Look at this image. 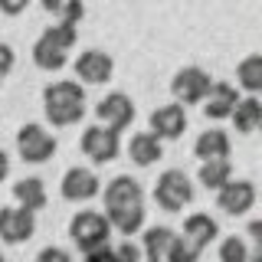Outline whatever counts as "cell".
<instances>
[{
    "label": "cell",
    "mask_w": 262,
    "mask_h": 262,
    "mask_svg": "<svg viewBox=\"0 0 262 262\" xmlns=\"http://www.w3.org/2000/svg\"><path fill=\"white\" fill-rule=\"evenodd\" d=\"M236 102H239V89L229 85V82H210L207 95H203V115H207L210 121H223L233 115Z\"/></svg>",
    "instance_id": "obj_15"
},
{
    "label": "cell",
    "mask_w": 262,
    "mask_h": 262,
    "mask_svg": "<svg viewBox=\"0 0 262 262\" xmlns=\"http://www.w3.org/2000/svg\"><path fill=\"white\" fill-rule=\"evenodd\" d=\"M174 229L170 226H147L144 236H141V256L147 262H164L167 259V249L174 243Z\"/></svg>",
    "instance_id": "obj_19"
},
{
    "label": "cell",
    "mask_w": 262,
    "mask_h": 262,
    "mask_svg": "<svg viewBox=\"0 0 262 262\" xmlns=\"http://www.w3.org/2000/svg\"><path fill=\"white\" fill-rule=\"evenodd\" d=\"M115 262H144V259H141V246L121 243L118 249H115Z\"/></svg>",
    "instance_id": "obj_29"
},
{
    "label": "cell",
    "mask_w": 262,
    "mask_h": 262,
    "mask_svg": "<svg viewBox=\"0 0 262 262\" xmlns=\"http://www.w3.org/2000/svg\"><path fill=\"white\" fill-rule=\"evenodd\" d=\"M196 177H200V184L207 187V190H220L223 184L233 180V164L229 161H203Z\"/></svg>",
    "instance_id": "obj_24"
},
{
    "label": "cell",
    "mask_w": 262,
    "mask_h": 262,
    "mask_svg": "<svg viewBox=\"0 0 262 262\" xmlns=\"http://www.w3.org/2000/svg\"><path fill=\"white\" fill-rule=\"evenodd\" d=\"M233 128L239 131V135H252L259 125H262V102L256 95H246L236 102V108H233Z\"/></svg>",
    "instance_id": "obj_22"
},
{
    "label": "cell",
    "mask_w": 262,
    "mask_h": 262,
    "mask_svg": "<svg viewBox=\"0 0 262 262\" xmlns=\"http://www.w3.org/2000/svg\"><path fill=\"white\" fill-rule=\"evenodd\" d=\"M236 85L249 95H259L262 92V56L252 53L236 66Z\"/></svg>",
    "instance_id": "obj_23"
},
{
    "label": "cell",
    "mask_w": 262,
    "mask_h": 262,
    "mask_svg": "<svg viewBox=\"0 0 262 262\" xmlns=\"http://www.w3.org/2000/svg\"><path fill=\"white\" fill-rule=\"evenodd\" d=\"M220 262H249V246L243 236H226L220 243Z\"/></svg>",
    "instance_id": "obj_26"
},
{
    "label": "cell",
    "mask_w": 262,
    "mask_h": 262,
    "mask_svg": "<svg viewBox=\"0 0 262 262\" xmlns=\"http://www.w3.org/2000/svg\"><path fill=\"white\" fill-rule=\"evenodd\" d=\"M154 200H158L161 210L180 213L187 203L193 200V184H190V177H187L184 170H177V167L164 170V174L158 177V184H154Z\"/></svg>",
    "instance_id": "obj_4"
},
{
    "label": "cell",
    "mask_w": 262,
    "mask_h": 262,
    "mask_svg": "<svg viewBox=\"0 0 262 262\" xmlns=\"http://www.w3.org/2000/svg\"><path fill=\"white\" fill-rule=\"evenodd\" d=\"M147 125H151V135L158 138V141H177L187 131V108L177 105V102L158 105V108L151 112V118H147Z\"/></svg>",
    "instance_id": "obj_11"
},
{
    "label": "cell",
    "mask_w": 262,
    "mask_h": 262,
    "mask_svg": "<svg viewBox=\"0 0 262 262\" xmlns=\"http://www.w3.org/2000/svg\"><path fill=\"white\" fill-rule=\"evenodd\" d=\"M13 200H16V207H20V210H30V213L43 210L46 207V184L39 177L16 180V184H13Z\"/></svg>",
    "instance_id": "obj_20"
},
{
    "label": "cell",
    "mask_w": 262,
    "mask_h": 262,
    "mask_svg": "<svg viewBox=\"0 0 262 262\" xmlns=\"http://www.w3.org/2000/svg\"><path fill=\"white\" fill-rule=\"evenodd\" d=\"M72 69H76L79 85H102V82L112 79L115 59L108 53H102V49H85V53H79V59L72 62Z\"/></svg>",
    "instance_id": "obj_9"
},
{
    "label": "cell",
    "mask_w": 262,
    "mask_h": 262,
    "mask_svg": "<svg viewBox=\"0 0 262 262\" xmlns=\"http://www.w3.org/2000/svg\"><path fill=\"white\" fill-rule=\"evenodd\" d=\"M200 252H203V249H196L190 239H184V236H174V243H170L167 259H164V262H196V259H200Z\"/></svg>",
    "instance_id": "obj_27"
},
{
    "label": "cell",
    "mask_w": 262,
    "mask_h": 262,
    "mask_svg": "<svg viewBox=\"0 0 262 262\" xmlns=\"http://www.w3.org/2000/svg\"><path fill=\"white\" fill-rule=\"evenodd\" d=\"M56 147H59L56 138L43 125H36V121H30V125H23L16 131V154L27 164H46L56 154Z\"/></svg>",
    "instance_id": "obj_5"
},
{
    "label": "cell",
    "mask_w": 262,
    "mask_h": 262,
    "mask_svg": "<svg viewBox=\"0 0 262 262\" xmlns=\"http://www.w3.org/2000/svg\"><path fill=\"white\" fill-rule=\"evenodd\" d=\"M7 174H10V154L0 147V180H7Z\"/></svg>",
    "instance_id": "obj_33"
},
{
    "label": "cell",
    "mask_w": 262,
    "mask_h": 262,
    "mask_svg": "<svg viewBox=\"0 0 262 262\" xmlns=\"http://www.w3.org/2000/svg\"><path fill=\"white\" fill-rule=\"evenodd\" d=\"M193 154L203 161H229V135L223 128H210V131H200L193 141Z\"/></svg>",
    "instance_id": "obj_16"
},
{
    "label": "cell",
    "mask_w": 262,
    "mask_h": 262,
    "mask_svg": "<svg viewBox=\"0 0 262 262\" xmlns=\"http://www.w3.org/2000/svg\"><path fill=\"white\" fill-rule=\"evenodd\" d=\"M43 4V10L46 13H53L56 16V23H76L85 16V7H82V0H39Z\"/></svg>",
    "instance_id": "obj_25"
},
{
    "label": "cell",
    "mask_w": 262,
    "mask_h": 262,
    "mask_svg": "<svg viewBox=\"0 0 262 262\" xmlns=\"http://www.w3.org/2000/svg\"><path fill=\"white\" fill-rule=\"evenodd\" d=\"M59 193L69 203H89L102 193V180L92 167H69L59 180Z\"/></svg>",
    "instance_id": "obj_8"
},
{
    "label": "cell",
    "mask_w": 262,
    "mask_h": 262,
    "mask_svg": "<svg viewBox=\"0 0 262 262\" xmlns=\"http://www.w3.org/2000/svg\"><path fill=\"white\" fill-rule=\"evenodd\" d=\"M108 236H112V226H108V220H105V213H98V210H79L76 216L69 220V239L76 243L82 252L108 246Z\"/></svg>",
    "instance_id": "obj_3"
},
{
    "label": "cell",
    "mask_w": 262,
    "mask_h": 262,
    "mask_svg": "<svg viewBox=\"0 0 262 262\" xmlns=\"http://www.w3.org/2000/svg\"><path fill=\"white\" fill-rule=\"evenodd\" d=\"M76 46V27L72 23H56L46 27L43 36L33 43V62L43 72H59L69 62V49Z\"/></svg>",
    "instance_id": "obj_2"
},
{
    "label": "cell",
    "mask_w": 262,
    "mask_h": 262,
    "mask_svg": "<svg viewBox=\"0 0 262 262\" xmlns=\"http://www.w3.org/2000/svg\"><path fill=\"white\" fill-rule=\"evenodd\" d=\"M43 112L53 128H69L85 118V85L76 79H56L43 89Z\"/></svg>",
    "instance_id": "obj_1"
},
{
    "label": "cell",
    "mask_w": 262,
    "mask_h": 262,
    "mask_svg": "<svg viewBox=\"0 0 262 262\" xmlns=\"http://www.w3.org/2000/svg\"><path fill=\"white\" fill-rule=\"evenodd\" d=\"M210 89V72L200 69V66H184V69L174 72L170 79V92H174V102L177 105H200L203 95Z\"/></svg>",
    "instance_id": "obj_7"
},
{
    "label": "cell",
    "mask_w": 262,
    "mask_h": 262,
    "mask_svg": "<svg viewBox=\"0 0 262 262\" xmlns=\"http://www.w3.org/2000/svg\"><path fill=\"white\" fill-rule=\"evenodd\" d=\"M30 4H33V0H0V13H7V16H20Z\"/></svg>",
    "instance_id": "obj_31"
},
{
    "label": "cell",
    "mask_w": 262,
    "mask_h": 262,
    "mask_svg": "<svg viewBox=\"0 0 262 262\" xmlns=\"http://www.w3.org/2000/svg\"><path fill=\"white\" fill-rule=\"evenodd\" d=\"M82 262H115V249H112V246L92 249V252H85V259H82Z\"/></svg>",
    "instance_id": "obj_32"
},
{
    "label": "cell",
    "mask_w": 262,
    "mask_h": 262,
    "mask_svg": "<svg viewBox=\"0 0 262 262\" xmlns=\"http://www.w3.org/2000/svg\"><path fill=\"white\" fill-rule=\"evenodd\" d=\"M184 239H190L196 249H207V246L220 236V223L210 216V213H190V216L184 220Z\"/></svg>",
    "instance_id": "obj_17"
},
{
    "label": "cell",
    "mask_w": 262,
    "mask_h": 262,
    "mask_svg": "<svg viewBox=\"0 0 262 262\" xmlns=\"http://www.w3.org/2000/svg\"><path fill=\"white\" fill-rule=\"evenodd\" d=\"M216 207L229 216H243L256 207V184L252 180H229L216 190Z\"/></svg>",
    "instance_id": "obj_13"
},
{
    "label": "cell",
    "mask_w": 262,
    "mask_h": 262,
    "mask_svg": "<svg viewBox=\"0 0 262 262\" xmlns=\"http://www.w3.org/2000/svg\"><path fill=\"white\" fill-rule=\"evenodd\" d=\"M36 233V213L20 207H0V239L7 246H20Z\"/></svg>",
    "instance_id": "obj_12"
},
{
    "label": "cell",
    "mask_w": 262,
    "mask_h": 262,
    "mask_svg": "<svg viewBox=\"0 0 262 262\" xmlns=\"http://www.w3.org/2000/svg\"><path fill=\"white\" fill-rule=\"evenodd\" d=\"M0 85H4V79H0Z\"/></svg>",
    "instance_id": "obj_35"
},
{
    "label": "cell",
    "mask_w": 262,
    "mask_h": 262,
    "mask_svg": "<svg viewBox=\"0 0 262 262\" xmlns=\"http://www.w3.org/2000/svg\"><path fill=\"white\" fill-rule=\"evenodd\" d=\"M105 210H115V207H144V187L138 184L135 177L128 174H118L105 184Z\"/></svg>",
    "instance_id": "obj_14"
},
{
    "label": "cell",
    "mask_w": 262,
    "mask_h": 262,
    "mask_svg": "<svg viewBox=\"0 0 262 262\" xmlns=\"http://www.w3.org/2000/svg\"><path fill=\"white\" fill-rule=\"evenodd\" d=\"M13 66H16V53H13V46L0 43V79H4L7 72H13Z\"/></svg>",
    "instance_id": "obj_30"
},
{
    "label": "cell",
    "mask_w": 262,
    "mask_h": 262,
    "mask_svg": "<svg viewBox=\"0 0 262 262\" xmlns=\"http://www.w3.org/2000/svg\"><path fill=\"white\" fill-rule=\"evenodd\" d=\"M249 262H262V249L256 246V249H249Z\"/></svg>",
    "instance_id": "obj_34"
},
{
    "label": "cell",
    "mask_w": 262,
    "mask_h": 262,
    "mask_svg": "<svg viewBox=\"0 0 262 262\" xmlns=\"http://www.w3.org/2000/svg\"><path fill=\"white\" fill-rule=\"evenodd\" d=\"M161 154H164V141H158L151 131H138V135H131V141H128L131 164H138V167H151Z\"/></svg>",
    "instance_id": "obj_18"
},
{
    "label": "cell",
    "mask_w": 262,
    "mask_h": 262,
    "mask_svg": "<svg viewBox=\"0 0 262 262\" xmlns=\"http://www.w3.org/2000/svg\"><path fill=\"white\" fill-rule=\"evenodd\" d=\"M144 207H115V210H105V220H108L112 233H121V236H135L144 229Z\"/></svg>",
    "instance_id": "obj_21"
},
{
    "label": "cell",
    "mask_w": 262,
    "mask_h": 262,
    "mask_svg": "<svg viewBox=\"0 0 262 262\" xmlns=\"http://www.w3.org/2000/svg\"><path fill=\"white\" fill-rule=\"evenodd\" d=\"M135 102H131V98L125 95V92H108L102 98V102L95 105V118L102 121L105 128H112V131H125L131 121H135Z\"/></svg>",
    "instance_id": "obj_10"
},
{
    "label": "cell",
    "mask_w": 262,
    "mask_h": 262,
    "mask_svg": "<svg viewBox=\"0 0 262 262\" xmlns=\"http://www.w3.org/2000/svg\"><path fill=\"white\" fill-rule=\"evenodd\" d=\"M0 262H4V256H0Z\"/></svg>",
    "instance_id": "obj_36"
},
{
    "label": "cell",
    "mask_w": 262,
    "mask_h": 262,
    "mask_svg": "<svg viewBox=\"0 0 262 262\" xmlns=\"http://www.w3.org/2000/svg\"><path fill=\"white\" fill-rule=\"evenodd\" d=\"M79 147L92 164H108L121 154V135L112 131V128H105V125H92V128L82 131Z\"/></svg>",
    "instance_id": "obj_6"
},
{
    "label": "cell",
    "mask_w": 262,
    "mask_h": 262,
    "mask_svg": "<svg viewBox=\"0 0 262 262\" xmlns=\"http://www.w3.org/2000/svg\"><path fill=\"white\" fill-rule=\"evenodd\" d=\"M33 262H72V256H69V249H62V246H46V249L36 252Z\"/></svg>",
    "instance_id": "obj_28"
}]
</instances>
